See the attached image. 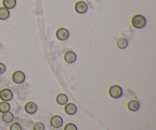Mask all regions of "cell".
Here are the masks:
<instances>
[{
	"instance_id": "cell-2",
	"label": "cell",
	"mask_w": 156,
	"mask_h": 130,
	"mask_svg": "<svg viewBox=\"0 0 156 130\" xmlns=\"http://www.w3.org/2000/svg\"><path fill=\"white\" fill-rule=\"evenodd\" d=\"M108 93H109V95L114 99L120 98L123 94L122 88L120 85H111L108 90Z\"/></svg>"
},
{
	"instance_id": "cell-14",
	"label": "cell",
	"mask_w": 156,
	"mask_h": 130,
	"mask_svg": "<svg viewBox=\"0 0 156 130\" xmlns=\"http://www.w3.org/2000/svg\"><path fill=\"white\" fill-rule=\"evenodd\" d=\"M128 45H129V42H128V40L126 38L120 37L117 40V47L120 50H125L126 48H127Z\"/></svg>"
},
{
	"instance_id": "cell-16",
	"label": "cell",
	"mask_w": 156,
	"mask_h": 130,
	"mask_svg": "<svg viewBox=\"0 0 156 130\" xmlns=\"http://www.w3.org/2000/svg\"><path fill=\"white\" fill-rule=\"evenodd\" d=\"M2 4L3 7L10 10V9H13L16 6L17 1L16 0H3Z\"/></svg>"
},
{
	"instance_id": "cell-19",
	"label": "cell",
	"mask_w": 156,
	"mask_h": 130,
	"mask_svg": "<svg viewBox=\"0 0 156 130\" xmlns=\"http://www.w3.org/2000/svg\"><path fill=\"white\" fill-rule=\"evenodd\" d=\"M33 130H45V126L41 122H37L34 125Z\"/></svg>"
},
{
	"instance_id": "cell-5",
	"label": "cell",
	"mask_w": 156,
	"mask_h": 130,
	"mask_svg": "<svg viewBox=\"0 0 156 130\" xmlns=\"http://www.w3.org/2000/svg\"><path fill=\"white\" fill-rule=\"evenodd\" d=\"M56 36L59 40L65 41L69 37V31L65 27H61L56 30Z\"/></svg>"
},
{
	"instance_id": "cell-4",
	"label": "cell",
	"mask_w": 156,
	"mask_h": 130,
	"mask_svg": "<svg viewBox=\"0 0 156 130\" xmlns=\"http://www.w3.org/2000/svg\"><path fill=\"white\" fill-rule=\"evenodd\" d=\"M12 81H13L15 84L21 85V84L24 83V82L26 76L25 74H24L22 71H16L12 74Z\"/></svg>"
},
{
	"instance_id": "cell-8",
	"label": "cell",
	"mask_w": 156,
	"mask_h": 130,
	"mask_svg": "<svg viewBox=\"0 0 156 130\" xmlns=\"http://www.w3.org/2000/svg\"><path fill=\"white\" fill-rule=\"evenodd\" d=\"M24 111L27 114L33 115L37 111V105L33 101H29L24 105Z\"/></svg>"
},
{
	"instance_id": "cell-15",
	"label": "cell",
	"mask_w": 156,
	"mask_h": 130,
	"mask_svg": "<svg viewBox=\"0 0 156 130\" xmlns=\"http://www.w3.org/2000/svg\"><path fill=\"white\" fill-rule=\"evenodd\" d=\"M10 16V11L5 7H0V20L5 21Z\"/></svg>"
},
{
	"instance_id": "cell-3",
	"label": "cell",
	"mask_w": 156,
	"mask_h": 130,
	"mask_svg": "<svg viewBox=\"0 0 156 130\" xmlns=\"http://www.w3.org/2000/svg\"><path fill=\"white\" fill-rule=\"evenodd\" d=\"M63 119L59 115H54L50 118V124L54 129H59L63 126Z\"/></svg>"
},
{
	"instance_id": "cell-18",
	"label": "cell",
	"mask_w": 156,
	"mask_h": 130,
	"mask_svg": "<svg viewBox=\"0 0 156 130\" xmlns=\"http://www.w3.org/2000/svg\"><path fill=\"white\" fill-rule=\"evenodd\" d=\"M9 130H22V126L18 122H15V123L12 122L9 127Z\"/></svg>"
},
{
	"instance_id": "cell-21",
	"label": "cell",
	"mask_w": 156,
	"mask_h": 130,
	"mask_svg": "<svg viewBox=\"0 0 156 130\" xmlns=\"http://www.w3.org/2000/svg\"><path fill=\"white\" fill-rule=\"evenodd\" d=\"M6 71V66L4 63L0 62V75L4 74L5 72Z\"/></svg>"
},
{
	"instance_id": "cell-9",
	"label": "cell",
	"mask_w": 156,
	"mask_h": 130,
	"mask_svg": "<svg viewBox=\"0 0 156 130\" xmlns=\"http://www.w3.org/2000/svg\"><path fill=\"white\" fill-rule=\"evenodd\" d=\"M64 111H65L66 114L69 116H73L77 113L78 108L75 104L73 103H67L65 105V107H64Z\"/></svg>"
},
{
	"instance_id": "cell-1",
	"label": "cell",
	"mask_w": 156,
	"mask_h": 130,
	"mask_svg": "<svg viewBox=\"0 0 156 130\" xmlns=\"http://www.w3.org/2000/svg\"><path fill=\"white\" fill-rule=\"evenodd\" d=\"M131 23H132V25L135 28H144L146 25V18L142 15H136L132 18Z\"/></svg>"
},
{
	"instance_id": "cell-11",
	"label": "cell",
	"mask_w": 156,
	"mask_h": 130,
	"mask_svg": "<svg viewBox=\"0 0 156 130\" xmlns=\"http://www.w3.org/2000/svg\"><path fill=\"white\" fill-rule=\"evenodd\" d=\"M56 101L60 106H65L69 102V97L64 93H60V94H57V96H56Z\"/></svg>"
},
{
	"instance_id": "cell-22",
	"label": "cell",
	"mask_w": 156,
	"mask_h": 130,
	"mask_svg": "<svg viewBox=\"0 0 156 130\" xmlns=\"http://www.w3.org/2000/svg\"><path fill=\"white\" fill-rule=\"evenodd\" d=\"M0 93H1V90H0Z\"/></svg>"
},
{
	"instance_id": "cell-12",
	"label": "cell",
	"mask_w": 156,
	"mask_h": 130,
	"mask_svg": "<svg viewBox=\"0 0 156 130\" xmlns=\"http://www.w3.org/2000/svg\"><path fill=\"white\" fill-rule=\"evenodd\" d=\"M140 104L136 100H130L127 103V108L131 112H136L140 110Z\"/></svg>"
},
{
	"instance_id": "cell-13",
	"label": "cell",
	"mask_w": 156,
	"mask_h": 130,
	"mask_svg": "<svg viewBox=\"0 0 156 130\" xmlns=\"http://www.w3.org/2000/svg\"><path fill=\"white\" fill-rule=\"evenodd\" d=\"M14 114H12L11 111H8V112L2 114V120L5 123H12L14 120Z\"/></svg>"
},
{
	"instance_id": "cell-6",
	"label": "cell",
	"mask_w": 156,
	"mask_h": 130,
	"mask_svg": "<svg viewBox=\"0 0 156 130\" xmlns=\"http://www.w3.org/2000/svg\"><path fill=\"white\" fill-rule=\"evenodd\" d=\"M13 92L10 89H9V88H4V89L1 90L0 99L2 101L9 102L13 99Z\"/></svg>"
},
{
	"instance_id": "cell-7",
	"label": "cell",
	"mask_w": 156,
	"mask_h": 130,
	"mask_svg": "<svg viewBox=\"0 0 156 130\" xmlns=\"http://www.w3.org/2000/svg\"><path fill=\"white\" fill-rule=\"evenodd\" d=\"M75 10L79 14H85L88 12V6L85 2H77L76 3V5H75Z\"/></svg>"
},
{
	"instance_id": "cell-17",
	"label": "cell",
	"mask_w": 156,
	"mask_h": 130,
	"mask_svg": "<svg viewBox=\"0 0 156 130\" xmlns=\"http://www.w3.org/2000/svg\"><path fill=\"white\" fill-rule=\"evenodd\" d=\"M11 110V105L9 102L6 101H2L0 102V113L4 114V113L10 111Z\"/></svg>"
},
{
	"instance_id": "cell-20",
	"label": "cell",
	"mask_w": 156,
	"mask_h": 130,
	"mask_svg": "<svg viewBox=\"0 0 156 130\" xmlns=\"http://www.w3.org/2000/svg\"><path fill=\"white\" fill-rule=\"evenodd\" d=\"M63 130H78V127L74 123H68L65 125Z\"/></svg>"
},
{
	"instance_id": "cell-10",
	"label": "cell",
	"mask_w": 156,
	"mask_h": 130,
	"mask_svg": "<svg viewBox=\"0 0 156 130\" xmlns=\"http://www.w3.org/2000/svg\"><path fill=\"white\" fill-rule=\"evenodd\" d=\"M64 60L68 64H73L77 60V56L75 52L69 50L64 55Z\"/></svg>"
}]
</instances>
